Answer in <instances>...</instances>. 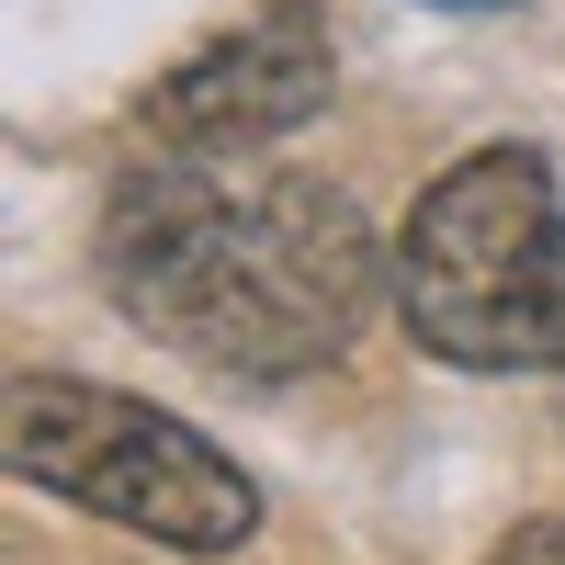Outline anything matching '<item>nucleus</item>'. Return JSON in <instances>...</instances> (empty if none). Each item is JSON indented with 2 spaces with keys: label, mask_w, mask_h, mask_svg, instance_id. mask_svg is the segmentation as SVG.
<instances>
[{
  "label": "nucleus",
  "mask_w": 565,
  "mask_h": 565,
  "mask_svg": "<svg viewBox=\"0 0 565 565\" xmlns=\"http://www.w3.org/2000/svg\"><path fill=\"white\" fill-rule=\"evenodd\" d=\"M103 282L148 340L193 351L215 373H317L373 317V226L351 193L306 170L215 181V170H125L103 204Z\"/></svg>",
  "instance_id": "f257e3e1"
},
{
  "label": "nucleus",
  "mask_w": 565,
  "mask_h": 565,
  "mask_svg": "<svg viewBox=\"0 0 565 565\" xmlns=\"http://www.w3.org/2000/svg\"><path fill=\"white\" fill-rule=\"evenodd\" d=\"M12 476L103 509V521L148 532L170 554H238L260 532V487L193 418L79 385V373H12Z\"/></svg>",
  "instance_id": "7ed1b4c3"
},
{
  "label": "nucleus",
  "mask_w": 565,
  "mask_h": 565,
  "mask_svg": "<svg viewBox=\"0 0 565 565\" xmlns=\"http://www.w3.org/2000/svg\"><path fill=\"white\" fill-rule=\"evenodd\" d=\"M452 12H498V0H452Z\"/></svg>",
  "instance_id": "423d86ee"
},
{
  "label": "nucleus",
  "mask_w": 565,
  "mask_h": 565,
  "mask_svg": "<svg viewBox=\"0 0 565 565\" xmlns=\"http://www.w3.org/2000/svg\"><path fill=\"white\" fill-rule=\"evenodd\" d=\"M306 114H328V34L306 12H260L238 34H215V45H193V57L148 90V125L181 159L271 148V136H295Z\"/></svg>",
  "instance_id": "20e7f679"
},
{
  "label": "nucleus",
  "mask_w": 565,
  "mask_h": 565,
  "mask_svg": "<svg viewBox=\"0 0 565 565\" xmlns=\"http://www.w3.org/2000/svg\"><path fill=\"white\" fill-rule=\"evenodd\" d=\"M498 565H565V521H521L498 543Z\"/></svg>",
  "instance_id": "39448f33"
},
{
  "label": "nucleus",
  "mask_w": 565,
  "mask_h": 565,
  "mask_svg": "<svg viewBox=\"0 0 565 565\" xmlns=\"http://www.w3.org/2000/svg\"><path fill=\"white\" fill-rule=\"evenodd\" d=\"M396 306L430 362L565 373V204L543 148H476L407 215Z\"/></svg>",
  "instance_id": "f03ea898"
}]
</instances>
